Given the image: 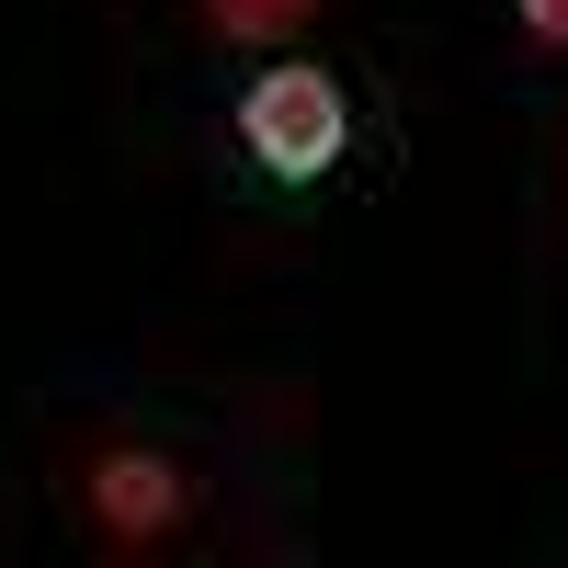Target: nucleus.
Returning <instances> with one entry per match:
<instances>
[{
	"instance_id": "obj_1",
	"label": "nucleus",
	"mask_w": 568,
	"mask_h": 568,
	"mask_svg": "<svg viewBox=\"0 0 568 568\" xmlns=\"http://www.w3.org/2000/svg\"><path fill=\"white\" fill-rule=\"evenodd\" d=\"M342 136H353V103H342V80L307 69V58H284L240 91V149L273 171V182H329L342 171Z\"/></svg>"
},
{
	"instance_id": "obj_2",
	"label": "nucleus",
	"mask_w": 568,
	"mask_h": 568,
	"mask_svg": "<svg viewBox=\"0 0 568 568\" xmlns=\"http://www.w3.org/2000/svg\"><path fill=\"white\" fill-rule=\"evenodd\" d=\"M182 511H194V478H182L171 455L114 444L103 466H91V524H103V546H160Z\"/></svg>"
},
{
	"instance_id": "obj_3",
	"label": "nucleus",
	"mask_w": 568,
	"mask_h": 568,
	"mask_svg": "<svg viewBox=\"0 0 568 568\" xmlns=\"http://www.w3.org/2000/svg\"><path fill=\"white\" fill-rule=\"evenodd\" d=\"M318 12V0H205V34H227V45H284Z\"/></svg>"
},
{
	"instance_id": "obj_4",
	"label": "nucleus",
	"mask_w": 568,
	"mask_h": 568,
	"mask_svg": "<svg viewBox=\"0 0 568 568\" xmlns=\"http://www.w3.org/2000/svg\"><path fill=\"white\" fill-rule=\"evenodd\" d=\"M524 34L535 45H568V0H524Z\"/></svg>"
}]
</instances>
